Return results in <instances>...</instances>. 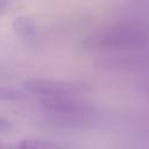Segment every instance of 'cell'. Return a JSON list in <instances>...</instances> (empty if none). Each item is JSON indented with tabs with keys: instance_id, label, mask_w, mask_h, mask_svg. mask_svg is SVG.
Instances as JSON below:
<instances>
[{
	"instance_id": "cell-6",
	"label": "cell",
	"mask_w": 149,
	"mask_h": 149,
	"mask_svg": "<svg viewBox=\"0 0 149 149\" xmlns=\"http://www.w3.org/2000/svg\"><path fill=\"white\" fill-rule=\"evenodd\" d=\"M22 98H24L22 91L9 86H0V100H19Z\"/></svg>"
},
{
	"instance_id": "cell-2",
	"label": "cell",
	"mask_w": 149,
	"mask_h": 149,
	"mask_svg": "<svg viewBox=\"0 0 149 149\" xmlns=\"http://www.w3.org/2000/svg\"><path fill=\"white\" fill-rule=\"evenodd\" d=\"M23 87L27 92L40 95L43 98H57V97H73L76 87L68 81L55 80V79H44L36 78L30 79L23 84Z\"/></svg>"
},
{
	"instance_id": "cell-1",
	"label": "cell",
	"mask_w": 149,
	"mask_h": 149,
	"mask_svg": "<svg viewBox=\"0 0 149 149\" xmlns=\"http://www.w3.org/2000/svg\"><path fill=\"white\" fill-rule=\"evenodd\" d=\"M149 44V28L136 21H119L88 33L81 47L88 52L134 51Z\"/></svg>"
},
{
	"instance_id": "cell-7",
	"label": "cell",
	"mask_w": 149,
	"mask_h": 149,
	"mask_svg": "<svg viewBox=\"0 0 149 149\" xmlns=\"http://www.w3.org/2000/svg\"><path fill=\"white\" fill-rule=\"evenodd\" d=\"M10 128H12V125H10V122H9L8 120H6V119H2V118H0V133L7 132V130H9Z\"/></svg>"
},
{
	"instance_id": "cell-3",
	"label": "cell",
	"mask_w": 149,
	"mask_h": 149,
	"mask_svg": "<svg viewBox=\"0 0 149 149\" xmlns=\"http://www.w3.org/2000/svg\"><path fill=\"white\" fill-rule=\"evenodd\" d=\"M41 106L59 119L79 118L86 113V106L73 97H57L40 99Z\"/></svg>"
},
{
	"instance_id": "cell-4",
	"label": "cell",
	"mask_w": 149,
	"mask_h": 149,
	"mask_svg": "<svg viewBox=\"0 0 149 149\" xmlns=\"http://www.w3.org/2000/svg\"><path fill=\"white\" fill-rule=\"evenodd\" d=\"M0 149H61L56 142L41 139H26L17 142H0Z\"/></svg>"
},
{
	"instance_id": "cell-5",
	"label": "cell",
	"mask_w": 149,
	"mask_h": 149,
	"mask_svg": "<svg viewBox=\"0 0 149 149\" xmlns=\"http://www.w3.org/2000/svg\"><path fill=\"white\" fill-rule=\"evenodd\" d=\"M13 30L23 38H31L36 34V26L30 16H17L13 21Z\"/></svg>"
},
{
	"instance_id": "cell-8",
	"label": "cell",
	"mask_w": 149,
	"mask_h": 149,
	"mask_svg": "<svg viewBox=\"0 0 149 149\" xmlns=\"http://www.w3.org/2000/svg\"><path fill=\"white\" fill-rule=\"evenodd\" d=\"M8 7H9V2H7V1H1V0H0V15L5 14V13L8 10Z\"/></svg>"
}]
</instances>
